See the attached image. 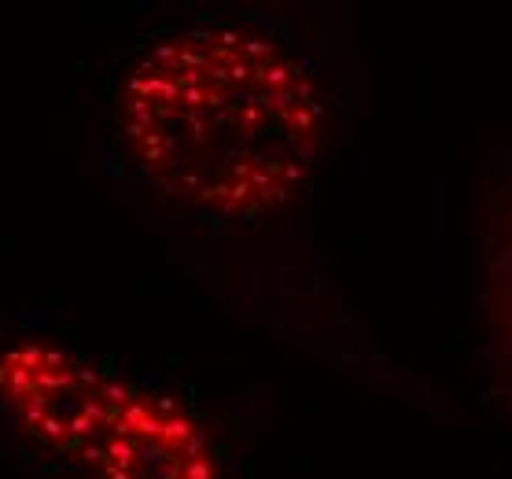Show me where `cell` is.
Listing matches in <instances>:
<instances>
[{
	"instance_id": "7a4b0ae2",
	"label": "cell",
	"mask_w": 512,
	"mask_h": 479,
	"mask_svg": "<svg viewBox=\"0 0 512 479\" xmlns=\"http://www.w3.org/2000/svg\"><path fill=\"white\" fill-rule=\"evenodd\" d=\"M0 391L37 439L82 457L100 479H214L210 446L188 413L48 343L4 354Z\"/></svg>"
},
{
	"instance_id": "6da1fadb",
	"label": "cell",
	"mask_w": 512,
	"mask_h": 479,
	"mask_svg": "<svg viewBox=\"0 0 512 479\" xmlns=\"http://www.w3.org/2000/svg\"><path fill=\"white\" fill-rule=\"evenodd\" d=\"M122 137L166 196L258 214L295 196L321 152V104L299 59L244 26H196L140 59Z\"/></svg>"
},
{
	"instance_id": "3957f363",
	"label": "cell",
	"mask_w": 512,
	"mask_h": 479,
	"mask_svg": "<svg viewBox=\"0 0 512 479\" xmlns=\"http://www.w3.org/2000/svg\"><path fill=\"white\" fill-rule=\"evenodd\" d=\"M494 325H498L505 365L512 373V222L505 229V240L498 244V262H494Z\"/></svg>"
}]
</instances>
